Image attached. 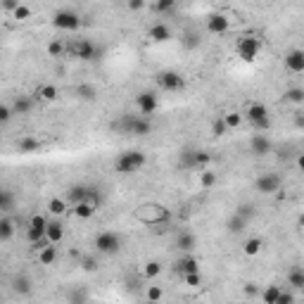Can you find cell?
I'll return each instance as SVG.
<instances>
[{
	"label": "cell",
	"instance_id": "cell-28",
	"mask_svg": "<svg viewBox=\"0 0 304 304\" xmlns=\"http://www.w3.org/2000/svg\"><path fill=\"white\" fill-rule=\"evenodd\" d=\"M283 100L290 105H304V88L302 86H292L283 93Z\"/></svg>",
	"mask_w": 304,
	"mask_h": 304
},
{
	"label": "cell",
	"instance_id": "cell-6",
	"mask_svg": "<svg viewBox=\"0 0 304 304\" xmlns=\"http://www.w3.org/2000/svg\"><path fill=\"white\" fill-rule=\"evenodd\" d=\"M281 188H283V176L276 171H264L255 181V190L262 195H276Z\"/></svg>",
	"mask_w": 304,
	"mask_h": 304
},
{
	"label": "cell",
	"instance_id": "cell-47",
	"mask_svg": "<svg viewBox=\"0 0 304 304\" xmlns=\"http://www.w3.org/2000/svg\"><path fill=\"white\" fill-rule=\"evenodd\" d=\"M12 107H10V105H0V121H3V124H7V121H10V119H12Z\"/></svg>",
	"mask_w": 304,
	"mask_h": 304
},
{
	"label": "cell",
	"instance_id": "cell-34",
	"mask_svg": "<svg viewBox=\"0 0 304 304\" xmlns=\"http://www.w3.org/2000/svg\"><path fill=\"white\" fill-rule=\"evenodd\" d=\"M195 169H200V171H205V169H209V164H212V155H209L207 150H195Z\"/></svg>",
	"mask_w": 304,
	"mask_h": 304
},
{
	"label": "cell",
	"instance_id": "cell-2",
	"mask_svg": "<svg viewBox=\"0 0 304 304\" xmlns=\"http://www.w3.org/2000/svg\"><path fill=\"white\" fill-rule=\"evenodd\" d=\"M147 164V157L143 150H126L114 159V171L121 176H131V173L140 171Z\"/></svg>",
	"mask_w": 304,
	"mask_h": 304
},
{
	"label": "cell",
	"instance_id": "cell-43",
	"mask_svg": "<svg viewBox=\"0 0 304 304\" xmlns=\"http://www.w3.org/2000/svg\"><path fill=\"white\" fill-rule=\"evenodd\" d=\"M145 295H147V302H162V295H164V292H162L159 285H150L145 290Z\"/></svg>",
	"mask_w": 304,
	"mask_h": 304
},
{
	"label": "cell",
	"instance_id": "cell-23",
	"mask_svg": "<svg viewBox=\"0 0 304 304\" xmlns=\"http://www.w3.org/2000/svg\"><path fill=\"white\" fill-rule=\"evenodd\" d=\"M288 285L292 290H304V266H292L288 271Z\"/></svg>",
	"mask_w": 304,
	"mask_h": 304
},
{
	"label": "cell",
	"instance_id": "cell-3",
	"mask_svg": "<svg viewBox=\"0 0 304 304\" xmlns=\"http://www.w3.org/2000/svg\"><path fill=\"white\" fill-rule=\"evenodd\" d=\"M67 53L71 57H76V60H81V62H95V60L103 57V48L95 45L90 38H74L67 45Z\"/></svg>",
	"mask_w": 304,
	"mask_h": 304
},
{
	"label": "cell",
	"instance_id": "cell-26",
	"mask_svg": "<svg viewBox=\"0 0 304 304\" xmlns=\"http://www.w3.org/2000/svg\"><path fill=\"white\" fill-rule=\"evenodd\" d=\"M0 212L5 216H10L14 212V193L12 190H0Z\"/></svg>",
	"mask_w": 304,
	"mask_h": 304
},
{
	"label": "cell",
	"instance_id": "cell-14",
	"mask_svg": "<svg viewBox=\"0 0 304 304\" xmlns=\"http://www.w3.org/2000/svg\"><path fill=\"white\" fill-rule=\"evenodd\" d=\"M273 150V143L266 133H255L252 138H249V152L255 155V157H266L269 152Z\"/></svg>",
	"mask_w": 304,
	"mask_h": 304
},
{
	"label": "cell",
	"instance_id": "cell-56",
	"mask_svg": "<svg viewBox=\"0 0 304 304\" xmlns=\"http://www.w3.org/2000/svg\"><path fill=\"white\" fill-rule=\"evenodd\" d=\"M297 223H299V226H302V228H304V214H302V216H299V221H297Z\"/></svg>",
	"mask_w": 304,
	"mask_h": 304
},
{
	"label": "cell",
	"instance_id": "cell-21",
	"mask_svg": "<svg viewBox=\"0 0 304 304\" xmlns=\"http://www.w3.org/2000/svg\"><path fill=\"white\" fill-rule=\"evenodd\" d=\"M36 97L45 100V103H55L57 97H60V88H57L55 83H43V86L36 88Z\"/></svg>",
	"mask_w": 304,
	"mask_h": 304
},
{
	"label": "cell",
	"instance_id": "cell-4",
	"mask_svg": "<svg viewBox=\"0 0 304 304\" xmlns=\"http://www.w3.org/2000/svg\"><path fill=\"white\" fill-rule=\"evenodd\" d=\"M242 117H247L249 126H252L257 133H266L271 129V117H269V110H266V105L264 103L247 105V110H245Z\"/></svg>",
	"mask_w": 304,
	"mask_h": 304
},
{
	"label": "cell",
	"instance_id": "cell-32",
	"mask_svg": "<svg viewBox=\"0 0 304 304\" xmlns=\"http://www.w3.org/2000/svg\"><path fill=\"white\" fill-rule=\"evenodd\" d=\"M55 262H57V245H50L43 252H38V264L41 266H50V264H55Z\"/></svg>",
	"mask_w": 304,
	"mask_h": 304
},
{
	"label": "cell",
	"instance_id": "cell-45",
	"mask_svg": "<svg viewBox=\"0 0 304 304\" xmlns=\"http://www.w3.org/2000/svg\"><path fill=\"white\" fill-rule=\"evenodd\" d=\"M183 281H186V285H190V288H200L202 285L200 273H188V276H183Z\"/></svg>",
	"mask_w": 304,
	"mask_h": 304
},
{
	"label": "cell",
	"instance_id": "cell-8",
	"mask_svg": "<svg viewBox=\"0 0 304 304\" xmlns=\"http://www.w3.org/2000/svg\"><path fill=\"white\" fill-rule=\"evenodd\" d=\"M235 50H238V57L242 62H255L259 50H262V41L257 36H242L238 45H235Z\"/></svg>",
	"mask_w": 304,
	"mask_h": 304
},
{
	"label": "cell",
	"instance_id": "cell-24",
	"mask_svg": "<svg viewBox=\"0 0 304 304\" xmlns=\"http://www.w3.org/2000/svg\"><path fill=\"white\" fill-rule=\"evenodd\" d=\"M14 228H17V221H14L12 216H3V219H0V242L12 240Z\"/></svg>",
	"mask_w": 304,
	"mask_h": 304
},
{
	"label": "cell",
	"instance_id": "cell-54",
	"mask_svg": "<svg viewBox=\"0 0 304 304\" xmlns=\"http://www.w3.org/2000/svg\"><path fill=\"white\" fill-rule=\"evenodd\" d=\"M295 124H297V126H304V114H297V117H295Z\"/></svg>",
	"mask_w": 304,
	"mask_h": 304
},
{
	"label": "cell",
	"instance_id": "cell-55",
	"mask_svg": "<svg viewBox=\"0 0 304 304\" xmlns=\"http://www.w3.org/2000/svg\"><path fill=\"white\" fill-rule=\"evenodd\" d=\"M297 166H299V171H304V155L297 157Z\"/></svg>",
	"mask_w": 304,
	"mask_h": 304
},
{
	"label": "cell",
	"instance_id": "cell-9",
	"mask_svg": "<svg viewBox=\"0 0 304 304\" xmlns=\"http://www.w3.org/2000/svg\"><path fill=\"white\" fill-rule=\"evenodd\" d=\"M157 86L166 93H179V90L186 88V79L173 69H164L157 74Z\"/></svg>",
	"mask_w": 304,
	"mask_h": 304
},
{
	"label": "cell",
	"instance_id": "cell-15",
	"mask_svg": "<svg viewBox=\"0 0 304 304\" xmlns=\"http://www.w3.org/2000/svg\"><path fill=\"white\" fill-rule=\"evenodd\" d=\"M12 292L14 295H19V297H29L31 292H34V283H31V278L27 273H17L12 278Z\"/></svg>",
	"mask_w": 304,
	"mask_h": 304
},
{
	"label": "cell",
	"instance_id": "cell-29",
	"mask_svg": "<svg viewBox=\"0 0 304 304\" xmlns=\"http://www.w3.org/2000/svg\"><path fill=\"white\" fill-rule=\"evenodd\" d=\"M262 247H264L262 238H247V240L242 242V252H245L247 257H257L259 252H262Z\"/></svg>",
	"mask_w": 304,
	"mask_h": 304
},
{
	"label": "cell",
	"instance_id": "cell-50",
	"mask_svg": "<svg viewBox=\"0 0 304 304\" xmlns=\"http://www.w3.org/2000/svg\"><path fill=\"white\" fill-rule=\"evenodd\" d=\"M17 7H19V3L17 0H3V10H7V12H17Z\"/></svg>",
	"mask_w": 304,
	"mask_h": 304
},
{
	"label": "cell",
	"instance_id": "cell-57",
	"mask_svg": "<svg viewBox=\"0 0 304 304\" xmlns=\"http://www.w3.org/2000/svg\"><path fill=\"white\" fill-rule=\"evenodd\" d=\"M147 304H162V302H147Z\"/></svg>",
	"mask_w": 304,
	"mask_h": 304
},
{
	"label": "cell",
	"instance_id": "cell-5",
	"mask_svg": "<svg viewBox=\"0 0 304 304\" xmlns=\"http://www.w3.org/2000/svg\"><path fill=\"white\" fill-rule=\"evenodd\" d=\"M93 247L100 255H117L119 249H121V235L114 233V231H103V233L95 235Z\"/></svg>",
	"mask_w": 304,
	"mask_h": 304
},
{
	"label": "cell",
	"instance_id": "cell-38",
	"mask_svg": "<svg viewBox=\"0 0 304 304\" xmlns=\"http://www.w3.org/2000/svg\"><path fill=\"white\" fill-rule=\"evenodd\" d=\"M48 209H50V214L62 216L64 212H67V200H62V197H53V200L48 202Z\"/></svg>",
	"mask_w": 304,
	"mask_h": 304
},
{
	"label": "cell",
	"instance_id": "cell-16",
	"mask_svg": "<svg viewBox=\"0 0 304 304\" xmlns=\"http://www.w3.org/2000/svg\"><path fill=\"white\" fill-rule=\"evenodd\" d=\"M147 36H150L155 43H166L173 38V31L171 27H166V24H162V21H157V24H152L150 29H147Z\"/></svg>",
	"mask_w": 304,
	"mask_h": 304
},
{
	"label": "cell",
	"instance_id": "cell-40",
	"mask_svg": "<svg viewBox=\"0 0 304 304\" xmlns=\"http://www.w3.org/2000/svg\"><path fill=\"white\" fill-rule=\"evenodd\" d=\"M216 183V173L212 171V169H205V171L200 173V186L205 188V190H209V188H214Z\"/></svg>",
	"mask_w": 304,
	"mask_h": 304
},
{
	"label": "cell",
	"instance_id": "cell-20",
	"mask_svg": "<svg viewBox=\"0 0 304 304\" xmlns=\"http://www.w3.org/2000/svg\"><path fill=\"white\" fill-rule=\"evenodd\" d=\"M195 245H197L195 233H190V231H181L179 238H176V247H179L183 255H190V252L195 249Z\"/></svg>",
	"mask_w": 304,
	"mask_h": 304
},
{
	"label": "cell",
	"instance_id": "cell-1",
	"mask_svg": "<svg viewBox=\"0 0 304 304\" xmlns=\"http://www.w3.org/2000/svg\"><path fill=\"white\" fill-rule=\"evenodd\" d=\"M133 216L145 226H166V223H171V209H166L159 202H143L133 212Z\"/></svg>",
	"mask_w": 304,
	"mask_h": 304
},
{
	"label": "cell",
	"instance_id": "cell-39",
	"mask_svg": "<svg viewBox=\"0 0 304 304\" xmlns=\"http://www.w3.org/2000/svg\"><path fill=\"white\" fill-rule=\"evenodd\" d=\"M173 7H176V0H157V3H152V12L164 14V12H171Z\"/></svg>",
	"mask_w": 304,
	"mask_h": 304
},
{
	"label": "cell",
	"instance_id": "cell-58",
	"mask_svg": "<svg viewBox=\"0 0 304 304\" xmlns=\"http://www.w3.org/2000/svg\"><path fill=\"white\" fill-rule=\"evenodd\" d=\"M302 295H304V290H302Z\"/></svg>",
	"mask_w": 304,
	"mask_h": 304
},
{
	"label": "cell",
	"instance_id": "cell-37",
	"mask_svg": "<svg viewBox=\"0 0 304 304\" xmlns=\"http://www.w3.org/2000/svg\"><path fill=\"white\" fill-rule=\"evenodd\" d=\"M281 288L278 285H266V290L262 292V299H264V304H276L278 302V297H281Z\"/></svg>",
	"mask_w": 304,
	"mask_h": 304
},
{
	"label": "cell",
	"instance_id": "cell-13",
	"mask_svg": "<svg viewBox=\"0 0 304 304\" xmlns=\"http://www.w3.org/2000/svg\"><path fill=\"white\" fill-rule=\"evenodd\" d=\"M283 67L290 71V74H304V50L292 48L290 53H285Z\"/></svg>",
	"mask_w": 304,
	"mask_h": 304
},
{
	"label": "cell",
	"instance_id": "cell-41",
	"mask_svg": "<svg viewBox=\"0 0 304 304\" xmlns=\"http://www.w3.org/2000/svg\"><path fill=\"white\" fill-rule=\"evenodd\" d=\"M64 53H67V45H64L62 41H57V38H55V41L48 43V55L50 57H62Z\"/></svg>",
	"mask_w": 304,
	"mask_h": 304
},
{
	"label": "cell",
	"instance_id": "cell-48",
	"mask_svg": "<svg viewBox=\"0 0 304 304\" xmlns=\"http://www.w3.org/2000/svg\"><path fill=\"white\" fill-rule=\"evenodd\" d=\"M31 17V7L27 5H19L17 7V12H14V19H29Z\"/></svg>",
	"mask_w": 304,
	"mask_h": 304
},
{
	"label": "cell",
	"instance_id": "cell-53",
	"mask_svg": "<svg viewBox=\"0 0 304 304\" xmlns=\"http://www.w3.org/2000/svg\"><path fill=\"white\" fill-rule=\"evenodd\" d=\"M245 295H247V297L257 295V285H255V283H247V285H245Z\"/></svg>",
	"mask_w": 304,
	"mask_h": 304
},
{
	"label": "cell",
	"instance_id": "cell-19",
	"mask_svg": "<svg viewBox=\"0 0 304 304\" xmlns=\"http://www.w3.org/2000/svg\"><path fill=\"white\" fill-rule=\"evenodd\" d=\"M176 271L183 273V276H188V273H200V262H197L193 255H183L179 259V264H176Z\"/></svg>",
	"mask_w": 304,
	"mask_h": 304
},
{
	"label": "cell",
	"instance_id": "cell-12",
	"mask_svg": "<svg viewBox=\"0 0 304 304\" xmlns=\"http://www.w3.org/2000/svg\"><path fill=\"white\" fill-rule=\"evenodd\" d=\"M207 31L214 36H223L231 31V19H228V14L223 12H209L207 14Z\"/></svg>",
	"mask_w": 304,
	"mask_h": 304
},
{
	"label": "cell",
	"instance_id": "cell-22",
	"mask_svg": "<svg viewBox=\"0 0 304 304\" xmlns=\"http://www.w3.org/2000/svg\"><path fill=\"white\" fill-rule=\"evenodd\" d=\"M245 228H247V219H245V216H240V214H231L228 216V221H226V231L231 235H240L242 231H245Z\"/></svg>",
	"mask_w": 304,
	"mask_h": 304
},
{
	"label": "cell",
	"instance_id": "cell-33",
	"mask_svg": "<svg viewBox=\"0 0 304 304\" xmlns=\"http://www.w3.org/2000/svg\"><path fill=\"white\" fill-rule=\"evenodd\" d=\"M200 43H202V38H200V34H197V31H186V34H183V38H181V45H183L186 50H195Z\"/></svg>",
	"mask_w": 304,
	"mask_h": 304
},
{
	"label": "cell",
	"instance_id": "cell-35",
	"mask_svg": "<svg viewBox=\"0 0 304 304\" xmlns=\"http://www.w3.org/2000/svg\"><path fill=\"white\" fill-rule=\"evenodd\" d=\"M88 205H93V207L95 209H100L105 205V195H103V190H100V188H95V186H90L88 188Z\"/></svg>",
	"mask_w": 304,
	"mask_h": 304
},
{
	"label": "cell",
	"instance_id": "cell-44",
	"mask_svg": "<svg viewBox=\"0 0 304 304\" xmlns=\"http://www.w3.org/2000/svg\"><path fill=\"white\" fill-rule=\"evenodd\" d=\"M212 133H214L216 138H221L223 133H228V129H226V124H223V119H216L214 124H212Z\"/></svg>",
	"mask_w": 304,
	"mask_h": 304
},
{
	"label": "cell",
	"instance_id": "cell-36",
	"mask_svg": "<svg viewBox=\"0 0 304 304\" xmlns=\"http://www.w3.org/2000/svg\"><path fill=\"white\" fill-rule=\"evenodd\" d=\"M223 124H226V129L228 131H233V129H240V124H242V114L240 112H228V114H223Z\"/></svg>",
	"mask_w": 304,
	"mask_h": 304
},
{
	"label": "cell",
	"instance_id": "cell-17",
	"mask_svg": "<svg viewBox=\"0 0 304 304\" xmlns=\"http://www.w3.org/2000/svg\"><path fill=\"white\" fill-rule=\"evenodd\" d=\"M88 188L90 186H83V183L69 186V190H67V202H69L71 207H76V205L86 202V200H88Z\"/></svg>",
	"mask_w": 304,
	"mask_h": 304
},
{
	"label": "cell",
	"instance_id": "cell-31",
	"mask_svg": "<svg viewBox=\"0 0 304 304\" xmlns=\"http://www.w3.org/2000/svg\"><path fill=\"white\" fill-rule=\"evenodd\" d=\"M74 93L81 97V100H95L97 97V88L93 86V83H79V86L74 88Z\"/></svg>",
	"mask_w": 304,
	"mask_h": 304
},
{
	"label": "cell",
	"instance_id": "cell-25",
	"mask_svg": "<svg viewBox=\"0 0 304 304\" xmlns=\"http://www.w3.org/2000/svg\"><path fill=\"white\" fill-rule=\"evenodd\" d=\"M34 110V100L29 95H17L12 103V112L14 114H29V112Z\"/></svg>",
	"mask_w": 304,
	"mask_h": 304
},
{
	"label": "cell",
	"instance_id": "cell-10",
	"mask_svg": "<svg viewBox=\"0 0 304 304\" xmlns=\"http://www.w3.org/2000/svg\"><path fill=\"white\" fill-rule=\"evenodd\" d=\"M48 223H50V221H48V219H45L43 214H34L31 219H29L27 238H29V242H31V245L45 238V233H48Z\"/></svg>",
	"mask_w": 304,
	"mask_h": 304
},
{
	"label": "cell",
	"instance_id": "cell-18",
	"mask_svg": "<svg viewBox=\"0 0 304 304\" xmlns=\"http://www.w3.org/2000/svg\"><path fill=\"white\" fill-rule=\"evenodd\" d=\"M43 150V143L34 136H24V138L17 140V152L19 155H34V152H41Z\"/></svg>",
	"mask_w": 304,
	"mask_h": 304
},
{
	"label": "cell",
	"instance_id": "cell-49",
	"mask_svg": "<svg viewBox=\"0 0 304 304\" xmlns=\"http://www.w3.org/2000/svg\"><path fill=\"white\" fill-rule=\"evenodd\" d=\"M276 304H295V295H292V292L290 290H288V292H281V297H278V302Z\"/></svg>",
	"mask_w": 304,
	"mask_h": 304
},
{
	"label": "cell",
	"instance_id": "cell-27",
	"mask_svg": "<svg viewBox=\"0 0 304 304\" xmlns=\"http://www.w3.org/2000/svg\"><path fill=\"white\" fill-rule=\"evenodd\" d=\"M45 238H48L53 245H60L64 238V226L60 221H50L48 223V233H45Z\"/></svg>",
	"mask_w": 304,
	"mask_h": 304
},
{
	"label": "cell",
	"instance_id": "cell-52",
	"mask_svg": "<svg viewBox=\"0 0 304 304\" xmlns=\"http://www.w3.org/2000/svg\"><path fill=\"white\" fill-rule=\"evenodd\" d=\"M83 271H97V262L95 259H83Z\"/></svg>",
	"mask_w": 304,
	"mask_h": 304
},
{
	"label": "cell",
	"instance_id": "cell-7",
	"mask_svg": "<svg viewBox=\"0 0 304 304\" xmlns=\"http://www.w3.org/2000/svg\"><path fill=\"white\" fill-rule=\"evenodd\" d=\"M81 24V14L74 12V10H57L53 14V27L60 29V31H79Z\"/></svg>",
	"mask_w": 304,
	"mask_h": 304
},
{
	"label": "cell",
	"instance_id": "cell-51",
	"mask_svg": "<svg viewBox=\"0 0 304 304\" xmlns=\"http://www.w3.org/2000/svg\"><path fill=\"white\" fill-rule=\"evenodd\" d=\"M126 7H129L131 12H136V10H143V7H145V3H143V0H129V3H126Z\"/></svg>",
	"mask_w": 304,
	"mask_h": 304
},
{
	"label": "cell",
	"instance_id": "cell-46",
	"mask_svg": "<svg viewBox=\"0 0 304 304\" xmlns=\"http://www.w3.org/2000/svg\"><path fill=\"white\" fill-rule=\"evenodd\" d=\"M235 214H240V216H245V219H252V216H255V207H252V205H240V207L235 209Z\"/></svg>",
	"mask_w": 304,
	"mask_h": 304
},
{
	"label": "cell",
	"instance_id": "cell-11",
	"mask_svg": "<svg viewBox=\"0 0 304 304\" xmlns=\"http://www.w3.org/2000/svg\"><path fill=\"white\" fill-rule=\"evenodd\" d=\"M136 107H138V112L143 114V117H150V114H155L159 107V97L157 93H152V90H140L138 95H136Z\"/></svg>",
	"mask_w": 304,
	"mask_h": 304
},
{
	"label": "cell",
	"instance_id": "cell-30",
	"mask_svg": "<svg viewBox=\"0 0 304 304\" xmlns=\"http://www.w3.org/2000/svg\"><path fill=\"white\" fill-rule=\"evenodd\" d=\"M71 209H74L76 219H81V221H88V219H93V216H95V212H97L93 205H88V202H81V205H76V207H71Z\"/></svg>",
	"mask_w": 304,
	"mask_h": 304
},
{
	"label": "cell",
	"instance_id": "cell-42",
	"mask_svg": "<svg viewBox=\"0 0 304 304\" xmlns=\"http://www.w3.org/2000/svg\"><path fill=\"white\" fill-rule=\"evenodd\" d=\"M143 273H145V278H157L159 273H162V264L159 262H147L145 269H143Z\"/></svg>",
	"mask_w": 304,
	"mask_h": 304
}]
</instances>
